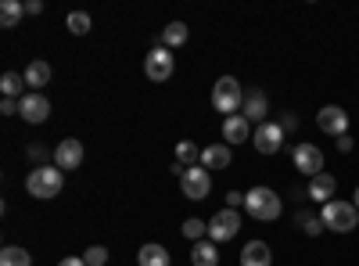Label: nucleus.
I'll return each instance as SVG.
<instances>
[{
    "instance_id": "f03ea898",
    "label": "nucleus",
    "mask_w": 359,
    "mask_h": 266,
    "mask_svg": "<svg viewBox=\"0 0 359 266\" xmlns=\"http://www.w3.org/2000/svg\"><path fill=\"white\" fill-rule=\"evenodd\" d=\"M62 187H65V173L57 166H36L25 176V191L33 198H54V194H62Z\"/></svg>"
},
{
    "instance_id": "f3484780",
    "label": "nucleus",
    "mask_w": 359,
    "mask_h": 266,
    "mask_svg": "<svg viewBox=\"0 0 359 266\" xmlns=\"http://www.w3.org/2000/svg\"><path fill=\"white\" fill-rule=\"evenodd\" d=\"M273 255H269V245L266 241H248L241 248V266H269Z\"/></svg>"
},
{
    "instance_id": "bb28decb",
    "label": "nucleus",
    "mask_w": 359,
    "mask_h": 266,
    "mask_svg": "<svg viewBox=\"0 0 359 266\" xmlns=\"http://www.w3.org/2000/svg\"><path fill=\"white\" fill-rule=\"evenodd\" d=\"M180 234H184V238H191V241H201L205 234H208V223H201V220H187Z\"/></svg>"
},
{
    "instance_id": "412c9836",
    "label": "nucleus",
    "mask_w": 359,
    "mask_h": 266,
    "mask_svg": "<svg viewBox=\"0 0 359 266\" xmlns=\"http://www.w3.org/2000/svg\"><path fill=\"white\" fill-rule=\"evenodd\" d=\"M137 262L140 266H169V248L165 245H144L137 252Z\"/></svg>"
},
{
    "instance_id": "2f4dec72",
    "label": "nucleus",
    "mask_w": 359,
    "mask_h": 266,
    "mask_svg": "<svg viewBox=\"0 0 359 266\" xmlns=\"http://www.w3.org/2000/svg\"><path fill=\"white\" fill-rule=\"evenodd\" d=\"M40 11H43L40 0H25V15H40Z\"/></svg>"
},
{
    "instance_id": "7ed1b4c3",
    "label": "nucleus",
    "mask_w": 359,
    "mask_h": 266,
    "mask_svg": "<svg viewBox=\"0 0 359 266\" xmlns=\"http://www.w3.org/2000/svg\"><path fill=\"white\" fill-rule=\"evenodd\" d=\"M320 220H323V227H327V230H334V234H348V230H355V223H359V209H355L352 201L334 198V201H327L323 209H320Z\"/></svg>"
},
{
    "instance_id": "5701e85b",
    "label": "nucleus",
    "mask_w": 359,
    "mask_h": 266,
    "mask_svg": "<svg viewBox=\"0 0 359 266\" xmlns=\"http://www.w3.org/2000/svg\"><path fill=\"white\" fill-rule=\"evenodd\" d=\"M176 162L187 166V169L198 166V162H201V147H198L194 140H180V144H176Z\"/></svg>"
},
{
    "instance_id": "39448f33",
    "label": "nucleus",
    "mask_w": 359,
    "mask_h": 266,
    "mask_svg": "<svg viewBox=\"0 0 359 266\" xmlns=\"http://www.w3.org/2000/svg\"><path fill=\"white\" fill-rule=\"evenodd\" d=\"M237 230H241V216H237V209H219L212 216V223H208V241H233L237 238Z\"/></svg>"
},
{
    "instance_id": "aec40b11",
    "label": "nucleus",
    "mask_w": 359,
    "mask_h": 266,
    "mask_svg": "<svg viewBox=\"0 0 359 266\" xmlns=\"http://www.w3.org/2000/svg\"><path fill=\"white\" fill-rule=\"evenodd\" d=\"M187 44V25L184 22H169L165 29H162V36H158V47H184Z\"/></svg>"
},
{
    "instance_id": "c9c22d12",
    "label": "nucleus",
    "mask_w": 359,
    "mask_h": 266,
    "mask_svg": "<svg viewBox=\"0 0 359 266\" xmlns=\"http://www.w3.org/2000/svg\"><path fill=\"white\" fill-rule=\"evenodd\" d=\"M352 205H355V209H359V187H355V194H352Z\"/></svg>"
},
{
    "instance_id": "a211bd4d",
    "label": "nucleus",
    "mask_w": 359,
    "mask_h": 266,
    "mask_svg": "<svg viewBox=\"0 0 359 266\" xmlns=\"http://www.w3.org/2000/svg\"><path fill=\"white\" fill-rule=\"evenodd\" d=\"M191 262L194 266H219V245L216 241H194Z\"/></svg>"
},
{
    "instance_id": "f8f14e48",
    "label": "nucleus",
    "mask_w": 359,
    "mask_h": 266,
    "mask_svg": "<svg viewBox=\"0 0 359 266\" xmlns=\"http://www.w3.org/2000/svg\"><path fill=\"white\" fill-rule=\"evenodd\" d=\"M79 162H83V144L79 140H62L54 147V166L62 169V173H69V169H79Z\"/></svg>"
},
{
    "instance_id": "9d476101",
    "label": "nucleus",
    "mask_w": 359,
    "mask_h": 266,
    "mask_svg": "<svg viewBox=\"0 0 359 266\" xmlns=\"http://www.w3.org/2000/svg\"><path fill=\"white\" fill-rule=\"evenodd\" d=\"M172 54L165 51V47H155L151 54L144 58V72H147V79H155V83H165L169 76H172Z\"/></svg>"
},
{
    "instance_id": "c756f323",
    "label": "nucleus",
    "mask_w": 359,
    "mask_h": 266,
    "mask_svg": "<svg viewBox=\"0 0 359 266\" xmlns=\"http://www.w3.org/2000/svg\"><path fill=\"white\" fill-rule=\"evenodd\" d=\"M0 112H4V115H18V101L15 98H4V101H0Z\"/></svg>"
},
{
    "instance_id": "cd10ccee",
    "label": "nucleus",
    "mask_w": 359,
    "mask_h": 266,
    "mask_svg": "<svg viewBox=\"0 0 359 266\" xmlns=\"http://www.w3.org/2000/svg\"><path fill=\"white\" fill-rule=\"evenodd\" d=\"M83 259H86V266H108V248L94 245V248H86V252H83Z\"/></svg>"
},
{
    "instance_id": "72a5a7b5",
    "label": "nucleus",
    "mask_w": 359,
    "mask_h": 266,
    "mask_svg": "<svg viewBox=\"0 0 359 266\" xmlns=\"http://www.w3.org/2000/svg\"><path fill=\"white\" fill-rule=\"evenodd\" d=\"M57 266H86V259H79V255H69V259H62Z\"/></svg>"
},
{
    "instance_id": "4468645a",
    "label": "nucleus",
    "mask_w": 359,
    "mask_h": 266,
    "mask_svg": "<svg viewBox=\"0 0 359 266\" xmlns=\"http://www.w3.org/2000/svg\"><path fill=\"white\" fill-rule=\"evenodd\" d=\"M230 147L226 144H208V147H201V166L208 169V173H219V169H226L230 166Z\"/></svg>"
},
{
    "instance_id": "6ab92c4d",
    "label": "nucleus",
    "mask_w": 359,
    "mask_h": 266,
    "mask_svg": "<svg viewBox=\"0 0 359 266\" xmlns=\"http://www.w3.org/2000/svg\"><path fill=\"white\" fill-rule=\"evenodd\" d=\"M25 15V4L22 0H0V29H15Z\"/></svg>"
},
{
    "instance_id": "1a4fd4ad",
    "label": "nucleus",
    "mask_w": 359,
    "mask_h": 266,
    "mask_svg": "<svg viewBox=\"0 0 359 266\" xmlns=\"http://www.w3.org/2000/svg\"><path fill=\"white\" fill-rule=\"evenodd\" d=\"M252 144L259 147L262 155H277V152H280V144H284V126H280V123H259Z\"/></svg>"
},
{
    "instance_id": "423d86ee",
    "label": "nucleus",
    "mask_w": 359,
    "mask_h": 266,
    "mask_svg": "<svg viewBox=\"0 0 359 266\" xmlns=\"http://www.w3.org/2000/svg\"><path fill=\"white\" fill-rule=\"evenodd\" d=\"M180 191H184L191 201H201L208 191H212V173L205 166H191L184 176H180Z\"/></svg>"
},
{
    "instance_id": "c85d7f7f",
    "label": "nucleus",
    "mask_w": 359,
    "mask_h": 266,
    "mask_svg": "<svg viewBox=\"0 0 359 266\" xmlns=\"http://www.w3.org/2000/svg\"><path fill=\"white\" fill-rule=\"evenodd\" d=\"M298 227H302L306 234H323V230H327L323 220H316V216H309V213H298Z\"/></svg>"
},
{
    "instance_id": "20e7f679",
    "label": "nucleus",
    "mask_w": 359,
    "mask_h": 266,
    "mask_svg": "<svg viewBox=\"0 0 359 266\" xmlns=\"http://www.w3.org/2000/svg\"><path fill=\"white\" fill-rule=\"evenodd\" d=\"M241 105H245V91H241V83H237L233 76L216 79V86H212V108H216L219 115H233Z\"/></svg>"
},
{
    "instance_id": "f257e3e1",
    "label": "nucleus",
    "mask_w": 359,
    "mask_h": 266,
    "mask_svg": "<svg viewBox=\"0 0 359 266\" xmlns=\"http://www.w3.org/2000/svg\"><path fill=\"white\" fill-rule=\"evenodd\" d=\"M245 209H248L252 220L273 223V220L280 216V209H284V201H280L277 191H269V187H252V191L245 194Z\"/></svg>"
},
{
    "instance_id": "a878e982",
    "label": "nucleus",
    "mask_w": 359,
    "mask_h": 266,
    "mask_svg": "<svg viewBox=\"0 0 359 266\" xmlns=\"http://www.w3.org/2000/svg\"><path fill=\"white\" fill-rule=\"evenodd\" d=\"M69 29H72L76 36H86V33H90V15H86V11H72V15H69Z\"/></svg>"
},
{
    "instance_id": "f704fd0d",
    "label": "nucleus",
    "mask_w": 359,
    "mask_h": 266,
    "mask_svg": "<svg viewBox=\"0 0 359 266\" xmlns=\"http://www.w3.org/2000/svg\"><path fill=\"white\" fill-rule=\"evenodd\" d=\"M43 155H47V152H43V147H40V144H33V147H29V159H36V162H40Z\"/></svg>"
},
{
    "instance_id": "393cba45",
    "label": "nucleus",
    "mask_w": 359,
    "mask_h": 266,
    "mask_svg": "<svg viewBox=\"0 0 359 266\" xmlns=\"http://www.w3.org/2000/svg\"><path fill=\"white\" fill-rule=\"evenodd\" d=\"M0 266H33V255H29L25 248H18V245H8L4 252H0Z\"/></svg>"
},
{
    "instance_id": "9b49d317",
    "label": "nucleus",
    "mask_w": 359,
    "mask_h": 266,
    "mask_svg": "<svg viewBox=\"0 0 359 266\" xmlns=\"http://www.w3.org/2000/svg\"><path fill=\"white\" fill-rule=\"evenodd\" d=\"M18 115H22L25 123H43V119H50V101L43 94H36V91H29L18 101Z\"/></svg>"
},
{
    "instance_id": "4be33fe9",
    "label": "nucleus",
    "mask_w": 359,
    "mask_h": 266,
    "mask_svg": "<svg viewBox=\"0 0 359 266\" xmlns=\"http://www.w3.org/2000/svg\"><path fill=\"white\" fill-rule=\"evenodd\" d=\"M50 83V65L47 62H29V69H25V86H33V91L40 94V86H47Z\"/></svg>"
},
{
    "instance_id": "473e14b6",
    "label": "nucleus",
    "mask_w": 359,
    "mask_h": 266,
    "mask_svg": "<svg viewBox=\"0 0 359 266\" xmlns=\"http://www.w3.org/2000/svg\"><path fill=\"white\" fill-rule=\"evenodd\" d=\"M352 144H355V140H352L348 133H345V137H338V152H352Z\"/></svg>"
},
{
    "instance_id": "dca6fc26",
    "label": "nucleus",
    "mask_w": 359,
    "mask_h": 266,
    "mask_svg": "<svg viewBox=\"0 0 359 266\" xmlns=\"http://www.w3.org/2000/svg\"><path fill=\"white\" fill-rule=\"evenodd\" d=\"M334 191H338V180H334V176L331 173H320V176H313V180H309V198L313 201H334Z\"/></svg>"
},
{
    "instance_id": "b1692460",
    "label": "nucleus",
    "mask_w": 359,
    "mask_h": 266,
    "mask_svg": "<svg viewBox=\"0 0 359 266\" xmlns=\"http://www.w3.org/2000/svg\"><path fill=\"white\" fill-rule=\"evenodd\" d=\"M22 86H25V76H18V72H4V76H0V91H4V98L22 101V98H25Z\"/></svg>"
},
{
    "instance_id": "ddd939ff",
    "label": "nucleus",
    "mask_w": 359,
    "mask_h": 266,
    "mask_svg": "<svg viewBox=\"0 0 359 266\" xmlns=\"http://www.w3.org/2000/svg\"><path fill=\"white\" fill-rule=\"evenodd\" d=\"M248 137H252V123L245 115H226L223 119V140L226 144H245Z\"/></svg>"
},
{
    "instance_id": "7c9ffc66",
    "label": "nucleus",
    "mask_w": 359,
    "mask_h": 266,
    "mask_svg": "<svg viewBox=\"0 0 359 266\" xmlns=\"http://www.w3.org/2000/svg\"><path fill=\"white\" fill-rule=\"evenodd\" d=\"M237 205H245V194L230 191V194H226V209H237Z\"/></svg>"
},
{
    "instance_id": "0eeeda50",
    "label": "nucleus",
    "mask_w": 359,
    "mask_h": 266,
    "mask_svg": "<svg viewBox=\"0 0 359 266\" xmlns=\"http://www.w3.org/2000/svg\"><path fill=\"white\" fill-rule=\"evenodd\" d=\"M291 159H294V169H298V173H306L309 180L323 173V152H320L316 144H294Z\"/></svg>"
},
{
    "instance_id": "6e6552de",
    "label": "nucleus",
    "mask_w": 359,
    "mask_h": 266,
    "mask_svg": "<svg viewBox=\"0 0 359 266\" xmlns=\"http://www.w3.org/2000/svg\"><path fill=\"white\" fill-rule=\"evenodd\" d=\"M316 126H320L327 137H345V133H348V115H345V108H338V105H323V108L316 112Z\"/></svg>"
},
{
    "instance_id": "2eb2a0df",
    "label": "nucleus",
    "mask_w": 359,
    "mask_h": 266,
    "mask_svg": "<svg viewBox=\"0 0 359 266\" xmlns=\"http://www.w3.org/2000/svg\"><path fill=\"white\" fill-rule=\"evenodd\" d=\"M266 112H269V98L262 91H252L245 94V105H241V115L248 123H266Z\"/></svg>"
}]
</instances>
